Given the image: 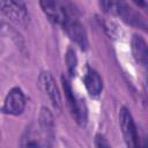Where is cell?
<instances>
[{"label":"cell","mask_w":148,"mask_h":148,"mask_svg":"<svg viewBox=\"0 0 148 148\" xmlns=\"http://www.w3.org/2000/svg\"><path fill=\"white\" fill-rule=\"evenodd\" d=\"M64 31L67 34V36L73 40L81 50H87L88 47V36L87 31L79 20V17L75 15V13L71 9L67 14L65 21L61 24Z\"/></svg>","instance_id":"6da1fadb"},{"label":"cell","mask_w":148,"mask_h":148,"mask_svg":"<svg viewBox=\"0 0 148 148\" xmlns=\"http://www.w3.org/2000/svg\"><path fill=\"white\" fill-rule=\"evenodd\" d=\"M1 13L17 25L27 27L29 23V15L22 0H1Z\"/></svg>","instance_id":"7a4b0ae2"},{"label":"cell","mask_w":148,"mask_h":148,"mask_svg":"<svg viewBox=\"0 0 148 148\" xmlns=\"http://www.w3.org/2000/svg\"><path fill=\"white\" fill-rule=\"evenodd\" d=\"M61 83H62V89L65 92L67 104L69 106V110H71L75 121L79 125L84 126L87 123V108H86L84 101L76 98V96L74 95L73 89L71 87V83L68 82V80L65 76H61Z\"/></svg>","instance_id":"3957f363"},{"label":"cell","mask_w":148,"mask_h":148,"mask_svg":"<svg viewBox=\"0 0 148 148\" xmlns=\"http://www.w3.org/2000/svg\"><path fill=\"white\" fill-rule=\"evenodd\" d=\"M40 8L45 16L54 24L61 25L72 9L62 0H39Z\"/></svg>","instance_id":"277c9868"},{"label":"cell","mask_w":148,"mask_h":148,"mask_svg":"<svg viewBox=\"0 0 148 148\" xmlns=\"http://www.w3.org/2000/svg\"><path fill=\"white\" fill-rule=\"evenodd\" d=\"M119 126L127 147L134 148L138 146V132L133 117L128 109L121 108L119 110Z\"/></svg>","instance_id":"5b68a950"},{"label":"cell","mask_w":148,"mask_h":148,"mask_svg":"<svg viewBox=\"0 0 148 148\" xmlns=\"http://www.w3.org/2000/svg\"><path fill=\"white\" fill-rule=\"evenodd\" d=\"M39 87L42 90L49 96L52 105L54 106L56 110L61 111L62 109V101H61V95L59 91V88L56 83V80L49 72H42L38 77Z\"/></svg>","instance_id":"8992f818"},{"label":"cell","mask_w":148,"mask_h":148,"mask_svg":"<svg viewBox=\"0 0 148 148\" xmlns=\"http://www.w3.org/2000/svg\"><path fill=\"white\" fill-rule=\"evenodd\" d=\"M25 108V98L24 94L20 88H13L8 91L3 105L2 112L10 116H20L23 113Z\"/></svg>","instance_id":"52a82bcc"},{"label":"cell","mask_w":148,"mask_h":148,"mask_svg":"<svg viewBox=\"0 0 148 148\" xmlns=\"http://www.w3.org/2000/svg\"><path fill=\"white\" fill-rule=\"evenodd\" d=\"M131 51L134 60L142 67L148 66V44L143 37L134 34L131 39Z\"/></svg>","instance_id":"ba28073f"},{"label":"cell","mask_w":148,"mask_h":148,"mask_svg":"<svg viewBox=\"0 0 148 148\" xmlns=\"http://www.w3.org/2000/svg\"><path fill=\"white\" fill-rule=\"evenodd\" d=\"M38 125L47 145L51 146V141L53 140V133H54V121H53V116L49 109L46 108L40 109Z\"/></svg>","instance_id":"9c48e42d"},{"label":"cell","mask_w":148,"mask_h":148,"mask_svg":"<svg viewBox=\"0 0 148 148\" xmlns=\"http://www.w3.org/2000/svg\"><path fill=\"white\" fill-rule=\"evenodd\" d=\"M83 83H84V87H86L88 94L91 97L96 98L101 95V92L103 90V81L97 72H95L91 68H88L86 75H84V79H83Z\"/></svg>","instance_id":"30bf717a"},{"label":"cell","mask_w":148,"mask_h":148,"mask_svg":"<svg viewBox=\"0 0 148 148\" xmlns=\"http://www.w3.org/2000/svg\"><path fill=\"white\" fill-rule=\"evenodd\" d=\"M66 65H67V69L69 74L72 76H75L76 69H77V58H76L75 52L72 49H68L66 52Z\"/></svg>","instance_id":"8fae6325"},{"label":"cell","mask_w":148,"mask_h":148,"mask_svg":"<svg viewBox=\"0 0 148 148\" xmlns=\"http://www.w3.org/2000/svg\"><path fill=\"white\" fill-rule=\"evenodd\" d=\"M95 146L98 148H104V147H110V143L106 141V139H104L102 134H97L95 138Z\"/></svg>","instance_id":"7c38bea8"},{"label":"cell","mask_w":148,"mask_h":148,"mask_svg":"<svg viewBox=\"0 0 148 148\" xmlns=\"http://www.w3.org/2000/svg\"><path fill=\"white\" fill-rule=\"evenodd\" d=\"M133 2H134L135 5H138L139 7H146V6H147V3H146L145 0H133Z\"/></svg>","instance_id":"4fadbf2b"}]
</instances>
